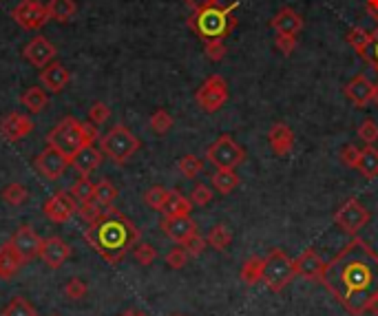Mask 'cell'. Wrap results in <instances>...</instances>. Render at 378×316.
I'll list each match as a JSON object with an SVG mask.
<instances>
[{
	"instance_id": "obj_1",
	"label": "cell",
	"mask_w": 378,
	"mask_h": 316,
	"mask_svg": "<svg viewBox=\"0 0 378 316\" xmlns=\"http://www.w3.org/2000/svg\"><path fill=\"white\" fill-rule=\"evenodd\" d=\"M321 285L352 316L365 314L370 301L378 296V252L367 241L354 236L325 265Z\"/></svg>"
},
{
	"instance_id": "obj_2",
	"label": "cell",
	"mask_w": 378,
	"mask_h": 316,
	"mask_svg": "<svg viewBox=\"0 0 378 316\" xmlns=\"http://www.w3.org/2000/svg\"><path fill=\"white\" fill-rule=\"evenodd\" d=\"M84 239L91 243V248L106 263L117 265L135 248V243L139 241V230L126 215H122L111 206L95 221L86 226Z\"/></svg>"
},
{
	"instance_id": "obj_3",
	"label": "cell",
	"mask_w": 378,
	"mask_h": 316,
	"mask_svg": "<svg viewBox=\"0 0 378 316\" xmlns=\"http://www.w3.org/2000/svg\"><path fill=\"white\" fill-rule=\"evenodd\" d=\"M237 9H239V3H231V5L217 3L204 9H195L191 18H188V27H191L195 36L202 38L204 42L226 40L237 27Z\"/></svg>"
},
{
	"instance_id": "obj_4",
	"label": "cell",
	"mask_w": 378,
	"mask_h": 316,
	"mask_svg": "<svg viewBox=\"0 0 378 316\" xmlns=\"http://www.w3.org/2000/svg\"><path fill=\"white\" fill-rule=\"evenodd\" d=\"M99 151H102L108 160H113L115 164H124L139 151V140L126 126L117 124L102 137Z\"/></svg>"
},
{
	"instance_id": "obj_5",
	"label": "cell",
	"mask_w": 378,
	"mask_h": 316,
	"mask_svg": "<svg viewBox=\"0 0 378 316\" xmlns=\"http://www.w3.org/2000/svg\"><path fill=\"white\" fill-rule=\"evenodd\" d=\"M206 160L215 166V171L219 169L235 171L237 166H241L246 162V148L239 144L233 135L224 133L206 148Z\"/></svg>"
},
{
	"instance_id": "obj_6",
	"label": "cell",
	"mask_w": 378,
	"mask_h": 316,
	"mask_svg": "<svg viewBox=\"0 0 378 316\" xmlns=\"http://www.w3.org/2000/svg\"><path fill=\"white\" fill-rule=\"evenodd\" d=\"M296 276L294 270V259H290L283 250H272L265 256V265H263V283L270 292H281L283 288L292 283Z\"/></svg>"
},
{
	"instance_id": "obj_7",
	"label": "cell",
	"mask_w": 378,
	"mask_h": 316,
	"mask_svg": "<svg viewBox=\"0 0 378 316\" xmlns=\"http://www.w3.org/2000/svg\"><path fill=\"white\" fill-rule=\"evenodd\" d=\"M47 144L71 157L82 146H86L82 135V122H78L75 117H64V120L58 122L54 126V131L47 135Z\"/></svg>"
},
{
	"instance_id": "obj_8",
	"label": "cell",
	"mask_w": 378,
	"mask_h": 316,
	"mask_svg": "<svg viewBox=\"0 0 378 316\" xmlns=\"http://www.w3.org/2000/svg\"><path fill=\"white\" fill-rule=\"evenodd\" d=\"M228 97H231V88L219 73L208 75L202 86L195 91V102L204 113H217L219 108L226 106Z\"/></svg>"
},
{
	"instance_id": "obj_9",
	"label": "cell",
	"mask_w": 378,
	"mask_h": 316,
	"mask_svg": "<svg viewBox=\"0 0 378 316\" xmlns=\"http://www.w3.org/2000/svg\"><path fill=\"white\" fill-rule=\"evenodd\" d=\"M370 210L358 202V199H347L341 208L334 212V223L347 234H358L367 223H370Z\"/></svg>"
},
{
	"instance_id": "obj_10",
	"label": "cell",
	"mask_w": 378,
	"mask_h": 316,
	"mask_svg": "<svg viewBox=\"0 0 378 316\" xmlns=\"http://www.w3.org/2000/svg\"><path fill=\"white\" fill-rule=\"evenodd\" d=\"M12 16L20 27L27 29V32H36V29L45 27L51 21V16L47 12V5L38 3V0H23V3L12 12Z\"/></svg>"
},
{
	"instance_id": "obj_11",
	"label": "cell",
	"mask_w": 378,
	"mask_h": 316,
	"mask_svg": "<svg viewBox=\"0 0 378 316\" xmlns=\"http://www.w3.org/2000/svg\"><path fill=\"white\" fill-rule=\"evenodd\" d=\"M71 164V160H69V155H64L62 151H58V148L49 146L43 153L36 155V169L38 173L45 177V180L54 182V180H60V177L64 175L67 166Z\"/></svg>"
},
{
	"instance_id": "obj_12",
	"label": "cell",
	"mask_w": 378,
	"mask_h": 316,
	"mask_svg": "<svg viewBox=\"0 0 378 316\" xmlns=\"http://www.w3.org/2000/svg\"><path fill=\"white\" fill-rule=\"evenodd\" d=\"M43 212L49 221L54 223H67L73 215H78V202L71 197V193L58 191L54 193L43 206Z\"/></svg>"
},
{
	"instance_id": "obj_13",
	"label": "cell",
	"mask_w": 378,
	"mask_h": 316,
	"mask_svg": "<svg viewBox=\"0 0 378 316\" xmlns=\"http://www.w3.org/2000/svg\"><path fill=\"white\" fill-rule=\"evenodd\" d=\"M345 97L350 100L356 108H365L370 102H374V91H376V84L370 80L367 75L358 73L354 75L350 82L345 84Z\"/></svg>"
},
{
	"instance_id": "obj_14",
	"label": "cell",
	"mask_w": 378,
	"mask_h": 316,
	"mask_svg": "<svg viewBox=\"0 0 378 316\" xmlns=\"http://www.w3.org/2000/svg\"><path fill=\"white\" fill-rule=\"evenodd\" d=\"M12 245L25 256V261H32L40 254L43 239H40V234L32 228V226H20V228L12 234Z\"/></svg>"
},
{
	"instance_id": "obj_15",
	"label": "cell",
	"mask_w": 378,
	"mask_h": 316,
	"mask_svg": "<svg viewBox=\"0 0 378 316\" xmlns=\"http://www.w3.org/2000/svg\"><path fill=\"white\" fill-rule=\"evenodd\" d=\"M38 256L51 270H58L62 268L69 256H71V248H69V243H64L60 236H49V239H43V248H40Z\"/></svg>"
},
{
	"instance_id": "obj_16",
	"label": "cell",
	"mask_w": 378,
	"mask_h": 316,
	"mask_svg": "<svg viewBox=\"0 0 378 316\" xmlns=\"http://www.w3.org/2000/svg\"><path fill=\"white\" fill-rule=\"evenodd\" d=\"M159 228H162V232L168 236V239L182 245L186 239H191V236L197 232V223L191 219V217H164L162 223H159Z\"/></svg>"
},
{
	"instance_id": "obj_17",
	"label": "cell",
	"mask_w": 378,
	"mask_h": 316,
	"mask_svg": "<svg viewBox=\"0 0 378 316\" xmlns=\"http://www.w3.org/2000/svg\"><path fill=\"white\" fill-rule=\"evenodd\" d=\"M23 56L27 58L29 64H34V66H38V69H45L47 64L54 62V58H56V47H54L51 42H49L47 38L36 36V38H32V40L27 42Z\"/></svg>"
},
{
	"instance_id": "obj_18",
	"label": "cell",
	"mask_w": 378,
	"mask_h": 316,
	"mask_svg": "<svg viewBox=\"0 0 378 316\" xmlns=\"http://www.w3.org/2000/svg\"><path fill=\"white\" fill-rule=\"evenodd\" d=\"M34 131V122L32 117H27L23 113H9L0 120V133L5 135V140L9 142H20Z\"/></svg>"
},
{
	"instance_id": "obj_19",
	"label": "cell",
	"mask_w": 378,
	"mask_h": 316,
	"mask_svg": "<svg viewBox=\"0 0 378 316\" xmlns=\"http://www.w3.org/2000/svg\"><path fill=\"white\" fill-rule=\"evenodd\" d=\"M325 261L318 256V252L314 248H307L305 252H301L294 259V270L298 276H305L310 281H318L321 283L323 279V272H325Z\"/></svg>"
},
{
	"instance_id": "obj_20",
	"label": "cell",
	"mask_w": 378,
	"mask_h": 316,
	"mask_svg": "<svg viewBox=\"0 0 378 316\" xmlns=\"http://www.w3.org/2000/svg\"><path fill=\"white\" fill-rule=\"evenodd\" d=\"M268 144H270V151L279 157L290 155L294 148V131L287 124L276 122L268 131Z\"/></svg>"
},
{
	"instance_id": "obj_21",
	"label": "cell",
	"mask_w": 378,
	"mask_h": 316,
	"mask_svg": "<svg viewBox=\"0 0 378 316\" xmlns=\"http://www.w3.org/2000/svg\"><path fill=\"white\" fill-rule=\"evenodd\" d=\"M270 27L276 32V36H296L303 29V18L292 7H281L270 21Z\"/></svg>"
},
{
	"instance_id": "obj_22",
	"label": "cell",
	"mask_w": 378,
	"mask_h": 316,
	"mask_svg": "<svg viewBox=\"0 0 378 316\" xmlns=\"http://www.w3.org/2000/svg\"><path fill=\"white\" fill-rule=\"evenodd\" d=\"M69 80H71V73H69V69L64 64L51 62L40 71V84H43V88H49L51 93L62 91L69 84Z\"/></svg>"
},
{
	"instance_id": "obj_23",
	"label": "cell",
	"mask_w": 378,
	"mask_h": 316,
	"mask_svg": "<svg viewBox=\"0 0 378 316\" xmlns=\"http://www.w3.org/2000/svg\"><path fill=\"white\" fill-rule=\"evenodd\" d=\"M102 151L99 148H93V144L91 146H82L80 148L78 153H73L69 160H71V166L73 169L80 173V175H91L99 164H102Z\"/></svg>"
},
{
	"instance_id": "obj_24",
	"label": "cell",
	"mask_w": 378,
	"mask_h": 316,
	"mask_svg": "<svg viewBox=\"0 0 378 316\" xmlns=\"http://www.w3.org/2000/svg\"><path fill=\"white\" fill-rule=\"evenodd\" d=\"M25 263H27L25 256L14 248L12 241L0 248V276H3V279H12Z\"/></svg>"
},
{
	"instance_id": "obj_25",
	"label": "cell",
	"mask_w": 378,
	"mask_h": 316,
	"mask_svg": "<svg viewBox=\"0 0 378 316\" xmlns=\"http://www.w3.org/2000/svg\"><path fill=\"white\" fill-rule=\"evenodd\" d=\"M164 217H191L193 212V202L186 195H182L177 189L168 191V199L164 206Z\"/></svg>"
},
{
	"instance_id": "obj_26",
	"label": "cell",
	"mask_w": 378,
	"mask_h": 316,
	"mask_svg": "<svg viewBox=\"0 0 378 316\" xmlns=\"http://www.w3.org/2000/svg\"><path fill=\"white\" fill-rule=\"evenodd\" d=\"M211 184H213V191H217L219 195H231L239 186V175L231 169H219L213 173Z\"/></svg>"
},
{
	"instance_id": "obj_27",
	"label": "cell",
	"mask_w": 378,
	"mask_h": 316,
	"mask_svg": "<svg viewBox=\"0 0 378 316\" xmlns=\"http://www.w3.org/2000/svg\"><path fill=\"white\" fill-rule=\"evenodd\" d=\"M47 12H49V16H51V21L69 23L75 16L78 5H75V0H49Z\"/></svg>"
},
{
	"instance_id": "obj_28",
	"label": "cell",
	"mask_w": 378,
	"mask_h": 316,
	"mask_svg": "<svg viewBox=\"0 0 378 316\" xmlns=\"http://www.w3.org/2000/svg\"><path fill=\"white\" fill-rule=\"evenodd\" d=\"M345 40L365 60V56H367V51H370V47H372V32H365L363 27H352L350 32H347Z\"/></svg>"
},
{
	"instance_id": "obj_29",
	"label": "cell",
	"mask_w": 378,
	"mask_h": 316,
	"mask_svg": "<svg viewBox=\"0 0 378 316\" xmlns=\"http://www.w3.org/2000/svg\"><path fill=\"white\" fill-rule=\"evenodd\" d=\"M263 265H265V259L261 256H250L244 265L241 270H239V276H241V281L246 285H257L263 281Z\"/></svg>"
},
{
	"instance_id": "obj_30",
	"label": "cell",
	"mask_w": 378,
	"mask_h": 316,
	"mask_svg": "<svg viewBox=\"0 0 378 316\" xmlns=\"http://www.w3.org/2000/svg\"><path fill=\"white\" fill-rule=\"evenodd\" d=\"M20 102H23V106L27 108L29 113H43L45 111V106L49 102V97L45 93V88H40V86H29L27 91L23 93V97H20Z\"/></svg>"
},
{
	"instance_id": "obj_31",
	"label": "cell",
	"mask_w": 378,
	"mask_h": 316,
	"mask_svg": "<svg viewBox=\"0 0 378 316\" xmlns=\"http://www.w3.org/2000/svg\"><path fill=\"white\" fill-rule=\"evenodd\" d=\"M356 171L361 173L365 180H376L378 177V151L374 146H365L361 151V160H358Z\"/></svg>"
},
{
	"instance_id": "obj_32",
	"label": "cell",
	"mask_w": 378,
	"mask_h": 316,
	"mask_svg": "<svg viewBox=\"0 0 378 316\" xmlns=\"http://www.w3.org/2000/svg\"><path fill=\"white\" fill-rule=\"evenodd\" d=\"M206 243L211 245L213 250H217V252H226L228 245L233 243V232H231V228H228V226H224V223L213 226L211 232H208V236H206Z\"/></svg>"
},
{
	"instance_id": "obj_33",
	"label": "cell",
	"mask_w": 378,
	"mask_h": 316,
	"mask_svg": "<svg viewBox=\"0 0 378 316\" xmlns=\"http://www.w3.org/2000/svg\"><path fill=\"white\" fill-rule=\"evenodd\" d=\"M117 195H119L117 189L113 186V182H108V180L97 182L95 189H93V199L99 206H104V208H111V206L115 204V199H117Z\"/></svg>"
},
{
	"instance_id": "obj_34",
	"label": "cell",
	"mask_w": 378,
	"mask_h": 316,
	"mask_svg": "<svg viewBox=\"0 0 378 316\" xmlns=\"http://www.w3.org/2000/svg\"><path fill=\"white\" fill-rule=\"evenodd\" d=\"M177 169L186 180H197V177L204 173V160H199L197 155H184L182 160H179Z\"/></svg>"
},
{
	"instance_id": "obj_35",
	"label": "cell",
	"mask_w": 378,
	"mask_h": 316,
	"mask_svg": "<svg viewBox=\"0 0 378 316\" xmlns=\"http://www.w3.org/2000/svg\"><path fill=\"white\" fill-rule=\"evenodd\" d=\"M29 199V191L25 189L23 184H9L3 189V202L9 204V206H14V208H18V206H23L25 202Z\"/></svg>"
},
{
	"instance_id": "obj_36",
	"label": "cell",
	"mask_w": 378,
	"mask_h": 316,
	"mask_svg": "<svg viewBox=\"0 0 378 316\" xmlns=\"http://www.w3.org/2000/svg\"><path fill=\"white\" fill-rule=\"evenodd\" d=\"M166 199H168V191L164 189V186H151V189L144 193V204L157 212L164 210Z\"/></svg>"
},
{
	"instance_id": "obj_37",
	"label": "cell",
	"mask_w": 378,
	"mask_h": 316,
	"mask_svg": "<svg viewBox=\"0 0 378 316\" xmlns=\"http://www.w3.org/2000/svg\"><path fill=\"white\" fill-rule=\"evenodd\" d=\"M93 189H95V184L88 180L86 175H82L80 180L71 186V197L78 202V204H84L88 199H93Z\"/></svg>"
},
{
	"instance_id": "obj_38",
	"label": "cell",
	"mask_w": 378,
	"mask_h": 316,
	"mask_svg": "<svg viewBox=\"0 0 378 316\" xmlns=\"http://www.w3.org/2000/svg\"><path fill=\"white\" fill-rule=\"evenodd\" d=\"M173 124H175L173 115L168 111H164V108H157V111L151 115V128H153V133H157V135H166L173 128Z\"/></svg>"
},
{
	"instance_id": "obj_39",
	"label": "cell",
	"mask_w": 378,
	"mask_h": 316,
	"mask_svg": "<svg viewBox=\"0 0 378 316\" xmlns=\"http://www.w3.org/2000/svg\"><path fill=\"white\" fill-rule=\"evenodd\" d=\"M3 316H38V314L23 296H14V299L7 303V308L3 310Z\"/></svg>"
},
{
	"instance_id": "obj_40",
	"label": "cell",
	"mask_w": 378,
	"mask_h": 316,
	"mask_svg": "<svg viewBox=\"0 0 378 316\" xmlns=\"http://www.w3.org/2000/svg\"><path fill=\"white\" fill-rule=\"evenodd\" d=\"M131 252H133V259H135L139 265H151V263L157 259V250H155V245L146 243V241H137V243H135V248H133Z\"/></svg>"
},
{
	"instance_id": "obj_41",
	"label": "cell",
	"mask_w": 378,
	"mask_h": 316,
	"mask_svg": "<svg viewBox=\"0 0 378 316\" xmlns=\"http://www.w3.org/2000/svg\"><path fill=\"white\" fill-rule=\"evenodd\" d=\"M104 210H106L104 206H99L95 199H88L84 204H78V215H80V219L86 221V226L91 223V221H95Z\"/></svg>"
},
{
	"instance_id": "obj_42",
	"label": "cell",
	"mask_w": 378,
	"mask_h": 316,
	"mask_svg": "<svg viewBox=\"0 0 378 316\" xmlns=\"http://www.w3.org/2000/svg\"><path fill=\"white\" fill-rule=\"evenodd\" d=\"M358 137H361V142H365V146H374L378 142V124L372 120V117H367V120L361 122V126L356 128Z\"/></svg>"
},
{
	"instance_id": "obj_43",
	"label": "cell",
	"mask_w": 378,
	"mask_h": 316,
	"mask_svg": "<svg viewBox=\"0 0 378 316\" xmlns=\"http://www.w3.org/2000/svg\"><path fill=\"white\" fill-rule=\"evenodd\" d=\"M64 296L67 299H71V301H82L84 296L88 294V285H86V281H82V279H69L67 281V285H64Z\"/></svg>"
},
{
	"instance_id": "obj_44",
	"label": "cell",
	"mask_w": 378,
	"mask_h": 316,
	"mask_svg": "<svg viewBox=\"0 0 378 316\" xmlns=\"http://www.w3.org/2000/svg\"><path fill=\"white\" fill-rule=\"evenodd\" d=\"M188 199L193 202V206H199V208H202V206H208V204H211V202L215 199V195H213V189H211V186L197 184Z\"/></svg>"
},
{
	"instance_id": "obj_45",
	"label": "cell",
	"mask_w": 378,
	"mask_h": 316,
	"mask_svg": "<svg viewBox=\"0 0 378 316\" xmlns=\"http://www.w3.org/2000/svg\"><path fill=\"white\" fill-rule=\"evenodd\" d=\"M204 53L211 62H222L228 53L226 42L224 40H208V42H204Z\"/></svg>"
},
{
	"instance_id": "obj_46",
	"label": "cell",
	"mask_w": 378,
	"mask_h": 316,
	"mask_svg": "<svg viewBox=\"0 0 378 316\" xmlns=\"http://www.w3.org/2000/svg\"><path fill=\"white\" fill-rule=\"evenodd\" d=\"M188 259H191V254L186 252L184 245H179V248H173L171 252L166 254V265L173 270H182L184 265L188 263Z\"/></svg>"
},
{
	"instance_id": "obj_47",
	"label": "cell",
	"mask_w": 378,
	"mask_h": 316,
	"mask_svg": "<svg viewBox=\"0 0 378 316\" xmlns=\"http://www.w3.org/2000/svg\"><path fill=\"white\" fill-rule=\"evenodd\" d=\"M338 160L345 166V169H356L358 166V160H361V151L354 146V144H345L341 148V153H338Z\"/></svg>"
},
{
	"instance_id": "obj_48",
	"label": "cell",
	"mask_w": 378,
	"mask_h": 316,
	"mask_svg": "<svg viewBox=\"0 0 378 316\" xmlns=\"http://www.w3.org/2000/svg\"><path fill=\"white\" fill-rule=\"evenodd\" d=\"M108 117H111V108H108L104 102H95L91 108H88V120H91L93 124H104Z\"/></svg>"
},
{
	"instance_id": "obj_49",
	"label": "cell",
	"mask_w": 378,
	"mask_h": 316,
	"mask_svg": "<svg viewBox=\"0 0 378 316\" xmlns=\"http://www.w3.org/2000/svg\"><path fill=\"white\" fill-rule=\"evenodd\" d=\"M182 245H184L186 252L191 254V256H199V254H202V252L206 250V245H208V243H206V239H204L202 234L195 232V234L191 236V239H186Z\"/></svg>"
},
{
	"instance_id": "obj_50",
	"label": "cell",
	"mask_w": 378,
	"mask_h": 316,
	"mask_svg": "<svg viewBox=\"0 0 378 316\" xmlns=\"http://www.w3.org/2000/svg\"><path fill=\"white\" fill-rule=\"evenodd\" d=\"M274 47L281 56H290L296 49V36H276Z\"/></svg>"
},
{
	"instance_id": "obj_51",
	"label": "cell",
	"mask_w": 378,
	"mask_h": 316,
	"mask_svg": "<svg viewBox=\"0 0 378 316\" xmlns=\"http://www.w3.org/2000/svg\"><path fill=\"white\" fill-rule=\"evenodd\" d=\"M82 135H84V142H86V146H91L97 137H99V131H97V124H93L91 120H88V124L84 122L82 124Z\"/></svg>"
},
{
	"instance_id": "obj_52",
	"label": "cell",
	"mask_w": 378,
	"mask_h": 316,
	"mask_svg": "<svg viewBox=\"0 0 378 316\" xmlns=\"http://www.w3.org/2000/svg\"><path fill=\"white\" fill-rule=\"evenodd\" d=\"M365 62L370 64L374 71L378 73V38L372 36V47H370V51H367L365 56Z\"/></svg>"
},
{
	"instance_id": "obj_53",
	"label": "cell",
	"mask_w": 378,
	"mask_h": 316,
	"mask_svg": "<svg viewBox=\"0 0 378 316\" xmlns=\"http://www.w3.org/2000/svg\"><path fill=\"white\" fill-rule=\"evenodd\" d=\"M184 3L188 5L195 12V9H204V7H211V5H217L222 3V0H184Z\"/></svg>"
},
{
	"instance_id": "obj_54",
	"label": "cell",
	"mask_w": 378,
	"mask_h": 316,
	"mask_svg": "<svg viewBox=\"0 0 378 316\" xmlns=\"http://www.w3.org/2000/svg\"><path fill=\"white\" fill-rule=\"evenodd\" d=\"M367 3V14L372 16V21H376L378 25V0H365Z\"/></svg>"
},
{
	"instance_id": "obj_55",
	"label": "cell",
	"mask_w": 378,
	"mask_h": 316,
	"mask_svg": "<svg viewBox=\"0 0 378 316\" xmlns=\"http://www.w3.org/2000/svg\"><path fill=\"white\" fill-rule=\"evenodd\" d=\"M365 314H372V316H378V296H374V299L370 301V305H367Z\"/></svg>"
},
{
	"instance_id": "obj_56",
	"label": "cell",
	"mask_w": 378,
	"mask_h": 316,
	"mask_svg": "<svg viewBox=\"0 0 378 316\" xmlns=\"http://www.w3.org/2000/svg\"><path fill=\"white\" fill-rule=\"evenodd\" d=\"M119 316H148V314H144V312H139V310H126V312H122Z\"/></svg>"
},
{
	"instance_id": "obj_57",
	"label": "cell",
	"mask_w": 378,
	"mask_h": 316,
	"mask_svg": "<svg viewBox=\"0 0 378 316\" xmlns=\"http://www.w3.org/2000/svg\"><path fill=\"white\" fill-rule=\"evenodd\" d=\"M374 104L378 106V84H376V91H374Z\"/></svg>"
},
{
	"instance_id": "obj_58",
	"label": "cell",
	"mask_w": 378,
	"mask_h": 316,
	"mask_svg": "<svg viewBox=\"0 0 378 316\" xmlns=\"http://www.w3.org/2000/svg\"><path fill=\"white\" fill-rule=\"evenodd\" d=\"M173 316H182V314H173Z\"/></svg>"
}]
</instances>
